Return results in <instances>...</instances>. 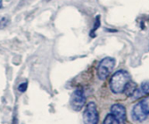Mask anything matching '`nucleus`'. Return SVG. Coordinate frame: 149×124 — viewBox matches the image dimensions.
Segmentation results:
<instances>
[{
    "label": "nucleus",
    "instance_id": "nucleus-1",
    "mask_svg": "<svg viewBox=\"0 0 149 124\" xmlns=\"http://www.w3.org/2000/svg\"><path fill=\"white\" fill-rule=\"evenodd\" d=\"M131 81V77L128 72L126 70L117 71L110 80V88L113 93L121 94L124 92V89L127 83Z\"/></svg>",
    "mask_w": 149,
    "mask_h": 124
},
{
    "label": "nucleus",
    "instance_id": "nucleus-2",
    "mask_svg": "<svg viewBox=\"0 0 149 124\" xmlns=\"http://www.w3.org/2000/svg\"><path fill=\"white\" fill-rule=\"evenodd\" d=\"M115 63H116V61L113 58L107 57V58L103 59L98 67L97 74H98L99 78L102 81L106 80L109 76V74L112 73V71L113 70V68L115 67Z\"/></svg>",
    "mask_w": 149,
    "mask_h": 124
},
{
    "label": "nucleus",
    "instance_id": "nucleus-3",
    "mask_svg": "<svg viewBox=\"0 0 149 124\" xmlns=\"http://www.w3.org/2000/svg\"><path fill=\"white\" fill-rule=\"evenodd\" d=\"M84 124H98L99 113L94 102H89L83 113Z\"/></svg>",
    "mask_w": 149,
    "mask_h": 124
},
{
    "label": "nucleus",
    "instance_id": "nucleus-4",
    "mask_svg": "<svg viewBox=\"0 0 149 124\" xmlns=\"http://www.w3.org/2000/svg\"><path fill=\"white\" fill-rule=\"evenodd\" d=\"M70 103L73 110L80 111L86 103V95L84 91L80 88L76 89L71 96Z\"/></svg>",
    "mask_w": 149,
    "mask_h": 124
},
{
    "label": "nucleus",
    "instance_id": "nucleus-5",
    "mask_svg": "<svg viewBox=\"0 0 149 124\" xmlns=\"http://www.w3.org/2000/svg\"><path fill=\"white\" fill-rule=\"evenodd\" d=\"M111 113L120 121L124 122L127 119V111L123 105L120 103L113 104L111 108Z\"/></svg>",
    "mask_w": 149,
    "mask_h": 124
},
{
    "label": "nucleus",
    "instance_id": "nucleus-6",
    "mask_svg": "<svg viewBox=\"0 0 149 124\" xmlns=\"http://www.w3.org/2000/svg\"><path fill=\"white\" fill-rule=\"evenodd\" d=\"M132 116H133V119L134 121L138 122V123H142V122H144L148 118L147 115L142 110L140 102L136 103L134 106L133 110H132Z\"/></svg>",
    "mask_w": 149,
    "mask_h": 124
},
{
    "label": "nucleus",
    "instance_id": "nucleus-7",
    "mask_svg": "<svg viewBox=\"0 0 149 124\" xmlns=\"http://www.w3.org/2000/svg\"><path fill=\"white\" fill-rule=\"evenodd\" d=\"M137 84H135L134 82H133L132 81H130L127 85L126 86L125 89H124V92L127 96H132L134 95V94L137 93Z\"/></svg>",
    "mask_w": 149,
    "mask_h": 124
},
{
    "label": "nucleus",
    "instance_id": "nucleus-8",
    "mask_svg": "<svg viewBox=\"0 0 149 124\" xmlns=\"http://www.w3.org/2000/svg\"><path fill=\"white\" fill-rule=\"evenodd\" d=\"M120 122L111 113V114H108L106 118L104 119V122L103 124H120Z\"/></svg>",
    "mask_w": 149,
    "mask_h": 124
},
{
    "label": "nucleus",
    "instance_id": "nucleus-9",
    "mask_svg": "<svg viewBox=\"0 0 149 124\" xmlns=\"http://www.w3.org/2000/svg\"><path fill=\"white\" fill-rule=\"evenodd\" d=\"M142 110L144 111V113L147 115V116H149V96H147L146 98H144L142 101L140 102Z\"/></svg>",
    "mask_w": 149,
    "mask_h": 124
},
{
    "label": "nucleus",
    "instance_id": "nucleus-10",
    "mask_svg": "<svg viewBox=\"0 0 149 124\" xmlns=\"http://www.w3.org/2000/svg\"><path fill=\"white\" fill-rule=\"evenodd\" d=\"M10 18L7 16H1L0 17V30L5 28L10 24Z\"/></svg>",
    "mask_w": 149,
    "mask_h": 124
},
{
    "label": "nucleus",
    "instance_id": "nucleus-11",
    "mask_svg": "<svg viewBox=\"0 0 149 124\" xmlns=\"http://www.w3.org/2000/svg\"><path fill=\"white\" fill-rule=\"evenodd\" d=\"M141 91L144 95H149V81H144L141 84Z\"/></svg>",
    "mask_w": 149,
    "mask_h": 124
},
{
    "label": "nucleus",
    "instance_id": "nucleus-12",
    "mask_svg": "<svg viewBox=\"0 0 149 124\" xmlns=\"http://www.w3.org/2000/svg\"><path fill=\"white\" fill-rule=\"evenodd\" d=\"M26 89H27V83H26V82L22 83V84H20V85L18 86V91H19V92H21V93L25 92V91H26Z\"/></svg>",
    "mask_w": 149,
    "mask_h": 124
}]
</instances>
